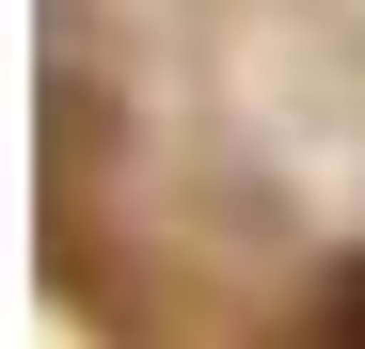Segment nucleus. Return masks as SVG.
<instances>
[{"instance_id":"obj_1","label":"nucleus","mask_w":365,"mask_h":349,"mask_svg":"<svg viewBox=\"0 0 365 349\" xmlns=\"http://www.w3.org/2000/svg\"><path fill=\"white\" fill-rule=\"evenodd\" d=\"M302 349H365V254H334L302 286Z\"/></svg>"}]
</instances>
